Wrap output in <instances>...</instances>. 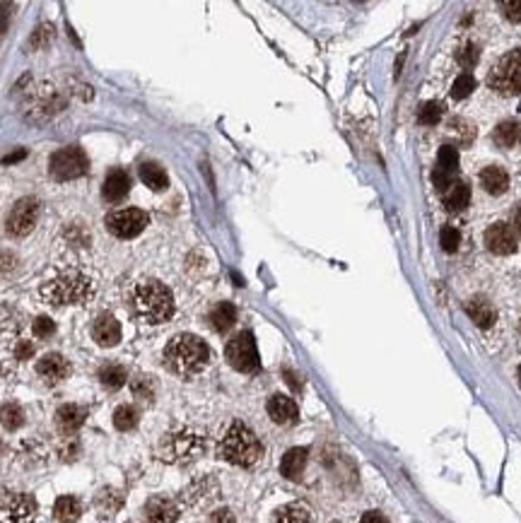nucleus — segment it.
I'll return each mask as SVG.
<instances>
[{
  "instance_id": "obj_1",
  "label": "nucleus",
  "mask_w": 521,
  "mask_h": 523,
  "mask_svg": "<svg viewBox=\"0 0 521 523\" xmlns=\"http://www.w3.org/2000/svg\"><path fill=\"white\" fill-rule=\"evenodd\" d=\"M94 295L92 277L77 268L58 270L42 285V297L51 306H71V304H85Z\"/></svg>"
},
{
  "instance_id": "obj_2",
  "label": "nucleus",
  "mask_w": 521,
  "mask_h": 523,
  "mask_svg": "<svg viewBox=\"0 0 521 523\" xmlns=\"http://www.w3.org/2000/svg\"><path fill=\"white\" fill-rule=\"evenodd\" d=\"M131 309L143 323H165L174 313V297L162 282L143 280L131 292Z\"/></svg>"
},
{
  "instance_id": "obj_3",
  "label": "nucleus",
  "mask_w": 521,
  "mask_h": 523,
  "mask_svg": "<svg viewBox=\"0 0 521 523\" xmlns=\"http://www.w3.org/2000/svg\"><path fill=\"white\" fill-rule=\"evenodd\" d=\"M165 362L172 371L181 376H193L203 371L210 362V350L198 336L191 333H179L174 336L165 347Z\"/></svg>"
},
{
  "instance_id": "obj_4",
  "label": "nucleus",
  "mask_w": 521,
  "mask_h": 523,
  "mask_svg": "<svg viewBox=\"0 0 521 523\" xmlns=\"http://www.w3.org/2000/svg\"><path fill=\"white\" fill-rule=\"evenodd\" d=\"M263 446L259 437L244 425V422H232L230 430L225 432L220 441V456L227 463L239 468H251L261 458Z\"/></svg>"
},
{
  "instance_id": "obj_5",
  "label": "nucleus",
  "mask_w": 521,
  "mask_h": 523,
  "mask_svg": "<svg viewBox=\"0 0 521 523\" xmlns=\"http://www.w3.org/2000/svg\"><path fill=\"white\" fill-rule=\"evenodd\" d=\"M490 89H495L497 94L504 97H514L521 94V48H514L507 56H502L495 68L490 71L488 77Z\"/></svg>"
},
{
  "instance_id": "obj_6",
  "label": "nucleus",
  "mask_w": 521,
  "mask_h": 523,
  "mask_svg": "<svg viewBox=\"0 0 521 523\" xmlns=\"http://www.w3.org/2000/svg\"><path fill=\"white\" fill-rule=\"evenodd\" d=\"M203 437L193 430H176L172 434L165 437L162 441V456L172 463H183V461H193L203 453Z\"/></svg>"
},
{
  "instance_id": "obj_7",
  "label": "nucleus",
  "mask_w": 521,
  "mask_h": 523,
  "mask_svg": "<svg viewBox=\"0 0 521 523\" xmlns=\"http://www.w3.org/2000/svg\"><path fill=\"white\" fill-rule=\"evenodd\" d=\"M225 355H227V362L241 374H254V371H259V367H261L256 340L249 331H244V333H239V336L232 338V340L227 342Z\"/></svg>"
},
{
  "instance_id": "obj_8",
  "label": "nucleus",
  "mask_w": 521,
  "mask_h": 523,
  "mask_svg": "<svg viewBox=\"0 0 521 523\" xmlns=\"http://www.w3.org/2000/svg\"><path fill=\"white\" fill-rule=\"evenodd\" d=\"M48 172L56 181H71L87 172V157L80 147H66L58 149L48 162Z\"/></svg>"
},
{
  "instance_id": "obj_9",
  "label": "nucleus",
  "mask_w": 521,
  "mask_h": 523,
  "mask_svg": "<svg viewBox=\"0 0 521 523\" xmlns=\"http://www.w3.org/2000/svg\"><path fill=\"white\" fill-rule=\"evenodd\" d=\"M37 516V502L22 492L0 495V523H32Z\"/></svg>"
},
{
  "instance_id": "obj_10",
  "label": "nucleus",
  "mask_w": 521,
  "mask_h": 523,
  "mask_svg": "<svg viewBox=\"0 0 521 523\" xmlns=\"http://www.w3.org/2000/svg\"><path fill=\"white\" fill-rule=\"evenodd\" d=\"M147 215L138 208H123L107 215V229L118 239H133L145 229Z\"/></svg>"
},
{
  "instance_id": "obj_11",
  "label": "nucleus",
  "mask_w": 521,
  "mask_h": 523,
  "mask_svg": "<svg viewBox=\"0 0 521 523\" xmlns=\"http://www.w3.org/2000/svg\"><path fill=\"white\" fill-rule=\"evenodd\" d=\"M37 217H39V203L34 201V198H22V201L10 210L5 224H8V232L12 234V237H24V234H29L34 229Z\"/></svg>"
},
{
  "instance_id": "obj_12",
  "label": "nucleus",
  "mask_w": 521,
  "mask_h": 523,
  "mask_svg": "<svg viewBox=\"0 0 521 523\" xmlns=\"http://www.w3.org/2000/svg\"><path fill=\"white\" fill-rule=\"evenodd\" d=\"M485 246L493 253H497V256H507V253L517 251V234H514V229L509 224L495 222L485 232Z\"/></svg>"
},
{
  "instance_id": "obj_13",
  "label": "nucleus",
  "mask_w": 521,
  "mask_h": 523,
  "mask_svg": "<svg viewBox=\"0 0 521 523\" xmlns=\"http://www.w3.org/2000/svg\"><path fill=\"white\" fill-rule=\"evenodd\" d=\"M37 374L44 383L56 386V383H61L63 378H68V374H71V362H68L63 355L48 352V355H44L42 360L37 362Z\"/></svg>"
},
{
  "instance_id": "obj_14",
  "label": "nucleus",
  "mask_w": 521,
  "mask_h": 523,
  "mask_svg": "<svg viewBox=\"0 0 521 523\" xmlns=\"http://www.w3.org/2000/svg\"><path fill=\"white\" fill-rule=\"evenodd\" d=\"M87 420V407L75 405V403H66L56 410V427L61 434H75Z\"/></svg>"
},
{
  "instance_id": "obj_15",
  "label": "nucleus",
  "mask_w": 521,
  "mask_h": 523,
  "mask_svg": "<svg viewBox=\"0 0 521 523\" xmlns=\"http://www.w3.org/2000/svg\"><path fill=\"white\" fill-rule=\"evenodd\" d=\"M92 338L97 340V345L113 347V345H118V340H121V326H118V321L113 316L102 313L92 326Z\"/></svg>"
},
{
  "instance_id": "obj_16",
  "label": "nucleus",
  "mask_w": 521,
  "mask_h": 523,
  "mask_svg": "<svg viewBox=\"0 0 521 523\" xmlns=\"http://www.w3.org/2000/svg\"><path fill=\"white\" fill-rule=\"evenodd\" d=\"M147 523H174L179 519V506L167 497H152L145 504Z\"/></svg>"
},
{
  "instance_id": "obj_17",
  "label": "nucleus",
  "mask_w": 521,
  "mask_h": 523,
  "mask_svg": "<svg viewBox=\"0 0 521 523\" xmlns=\"http://www.w3.org/2000/svg\"><path fill=\"white\" fill-rule=\"evenodd\" d=\"M104 198L111 203H118L123 201V198L128 196V191H131V176H128L123 169H111V172L107 174V178H104Z\"/></svg>"
},
{
  "instance_id": "obj_18",
  "label": "nucleus",
  "mask_w": 521,
  "mask_h": 523,
  "mask_svg": "<svg viewBox=\"0 0 521 523\" xmlns=\"http://www.w3.org/2000/svg\"><path fill=\"white\" fill-rule=\"evenodd\" d=\"M268 415H271V420L275 425H292L297 420V415H300V410H297V403L292 398L273 396L268 401Z\"/></svg>"
},
{
  "instance_id": "obj_19",
  "label": "nucleus",
  "mask_w": 521,
  "mask_h": 523,
  "mask_svg": "<svg viewBox=\"0 0 521 523\" xmlns=\"http://www.w3.org/2000/svg\"><path fill=\"white\" fill-rule=\"evenodd\" d=\"M22 313L12 306H0V345L5 342H19V331H22Z\"/></svg>"
},
{
  "instance_id": "obj_20",
  "label": "nucleus",
  "mask_w": 521,
  "mask_h": 523,
  "mask_svg": "<svg viewBox=\"0 0 521 523\" xmlns=\"http://www.w3.org/2000/svg\"><path fill=\"white\" fill-rule=\"evenodd\" d=\"M466 313H468L470 321H473L478 328H490L495 323V318H497L493 304H490L488 299H483V297L470 299V302L466 304Z\"/></svg>"
},
{
  "instance_id": "obj_21",
  "label": "nucleus",
  "mask_w": 521,
  "mask_h": 523,
  "mask_svg": "<svg viewBox=\"0 0 521 523\" xmlns=\"http://www.w3.org/2000/svg\"><path fill=\"white\" fill-rule=\"evenodd\" d=\"M480 186L490 193V196H502L504 191L509 188V176L502 167H485L480 172Z\"/></svg>"
},
{
  "instance_id": "obj_22",
  "label": "nucleus",
  "mask_w": 521,
  "mask_h": 523,
  "mask_svg": "<svg viewBox=\"0 0 521 523\" xmlns=\"http://www.w3.org/2000/svg\"><path fill=\"white\" fill-rule=\"evenodd\" d=\"M307 468V448H290L280 461V472L287 480H300Z\"/></svg>"
},
{
  "instance_id": "obj_23",
  "label": "nucleus",
  "mask_w": 521,
  "mask_h": 523,
  "mask_svg": "<svg viewBox=\"0 0 521 523\" xmlns=\"http://www.w3.org/2000/svg\"><path fill=\"white\" fill-rule=\"evenodd\" d=\"M468 201H470V188H468V183L454 181V183H451L449 191H446V196H444V208H446L449 212H461L466 205H468Z\"/></svg>"
},
{
  "instance_id": "obj_24",
  "label": "nucleus",
  "mask_w": 521,
  "mask_h": 523,
  "mask_svg": "<svg viewBox=\"0 0 521 523\" xmlns=\"http://www.w3.org/2000/svg\"><path fill=\"white\" fill-rule=\"evenodd\" d=\"M237 321V309L232 306L230 302H220L215 309L210 311V326L215 328L217 333H227Z\"/></svg>"
},
{
  "instance_id": "obj_25",
  "label": "nucleus",
  "mask_w": 521,
  "mask_h": 523,
  "mask_svg": "<svg viewBox=\"0 0 521 523\" xmlns=\"http://www.w3.org/2000/svg\"><path fill=\"white\" fill-rule=\"evenodd\" d=\"M140 178H143V183H145L147 188H152V191H165V188L170 186V176H167V172L155 162L143 164V167H140Z\"/></svg>"
},
{
  "instance_id": "obj_26",
  "label": "nucleus",
  "mask_w": 521,
  "mask_h": 523,
  "mask_svg": "<svg viewBox=\"0 0 521 523\" xmlns=\"http://www.w3.org/2000/svg\"><path fill=\"white\" fill-rule=\"evenodd\" d=\"M82 514V504L77 497H58L56 506H53V516L61 523H75Z\"/></svg>"
},
{
  "instance_id": "obj_27",
  "label": "nucleus",
  "mask_w": 521,
  "mask_h": 523,
  "mask_svg": "<svg viewBox=\"0 0 521 523\" xmlns=\"http://www.w3.org/2000/svg\"><path fill=\"white\" fill-rule=\"evenodd\" d=\"M99 381H102V386L109 388V391H118V388L128 381L126 367L116 365V362H109V365H104L102 369H99Z\"/></svg>"
},
{
  "instance_id": "obj_28",
  "label": "nucleus",
  "mask_w": 521,
  "mask_h": 523,
  "mask_svg": "<svg viewBox=\"0 0 521 523\" xmlns=\"http://www.w3.org/2000/svg\"><path fill=\"white\" fill-rule=\"evenodd\" d=\"M273 523H311V514L302 504H285L273 514Z\"/></svg>"
},
{
  "instance_id": "obj_29",
  "label": "nucleus",
  "mask_w": 521,
  "mask_h": 523,
  "mask_svg": "<svg viewBox=\"0 0 521 523\" xmlns=\"http://www.w3.org/2000/svg\"><path fill=\"white\" fill-rule=\"evenodd\" d=\"M495 143L500 147H514L521 140V126L517 121H502L495 128Z\"/></svg>"
},
{
  "instance_id": "obj_30",
  "label": "nucleus",
  "mask_w": 521,
  "mask_h": 523,
  "mask_svg": "<svg viewBox=\"0 0 521 523\" xmlns=\"http://www.w3.org/2000/svg\"><path fill=\"white\" fill-rule=\"evenodd\" d=\"M0 425L8 432H15L24 425V410L17 405V403H8V405L0 407Z\"/></svg>"
},
{
  "instance_id": "obj_31",
  "label": "nucleus",
  "mask_w": 521,
  "mask_h": 523,
  "mask_svg": "<svg viewBox=\"0 0 521 523\" xmlns=\"http://www.w3.org/2000/svg\"><path fill=\"white\" fill-rule=\"evenodd\" d=\"M138 425V410L133 405H118L113 412V427L118 432H131Z\"/></svg>"
},
{
  "instance_id": "obj_32",
  "label": "nucleus",
  "mask_w": 521,
  "mask_h": 523,
  "mask_svg": "<svg viewBox=\"0 0 521 523\" xmlns=\"http://www.w3.org/2000/svg\"><path fill=\"white\" fill-rule=\"evenodd\" d=\"M121 504H123V497H121V492H116V490H102L99 492V497H97V506H99V511L102 514H116L118 509H121Z\"/></svg>"
},
{
  "instance_id": "obj_33",
  "label": "nucleus",
  "mask_w": 521,
  "mask_h": 523,
  "mask_svg": "<svg viewBox=\"0 0 521 523\" xmlns=\"http://www.w3.org/2000/svg\"><path fill=\"white\" fill-rule=\"evenodd\" d=\"M437 169L456 174V169H459V152H456V147L444 145L439 149V154H437Z\"/></svg>"
},
{
  "instance_id": "obj_34",
  "label": "nucleus",
  "mask_w": 521,
  "mask_h": 523,
  "mask_svg": "<svg viewBox=\"0 0 521 523\" xmlns=\"http://www.w3.org/2000/svg\"><path fill=\"white\" fill-rule=\"evenodd\" d=\"M475 89V80L470 73H461L459 77L454 80V87H451V97L454 99H466L470 92Z\"/></svg>"
},
{
  "instance_id": "obj_35",
  "label": "nucleus",
  "mask_w": 521,
  "mask_h": 523,
  "mask_svg": "<svg viewBox=\"0 0 521 523\" xmlns=\"http://www.w3.org/2000/svg\"><path fill=\"white\" fill-rule=\"evenodd\" d=\"M53 39H56V29H53L51 24H42V27L32 34V39H29V46H32V48H46Z\"/></svg>"
},
{
  "instance_id": "obj_36",
  "label": "nucleus",
  "mask_w": 521,
  "mask_h": 523,
  "mask_svg": "<svg viewBox=\"0 0 521 523\" xmlns=\"http://www.w3.org/2000/svg\"><path fill=\"white\" fill-rule=\"evenodd\" d=\"M439 118H441V109H439V104L428 102V104H423V107H420V111H418V121L423 123V126H437V123H439Z\"/></svg>"
},
{
  "instance_id": "obj_37",
  "label": "nucleus",
  "mask_w": 521,
  "mask_h": 523,
  "mask_svg": "<svg viewBox=\"0 0 521 523\" xmlns=\"http://www.w3.org/2000/svg\"><path fill=\"white\" fill-rule=\"evenodd\" d=\"M478 56H480L478 46H475V44H466V46H461L459 53H456V61H459L461 68L468 71V68H473L475 63H478Z\"/></svg>"
},
{
  "instance_id": "obj_38",
  "label": "nucleus",
  "mask_w": 521,
  "mask_h": 523,
  "mask_svg": "<svg viewBox=\"0 0 521 523\" xmlns=\"http://www.w3.org/2000/svg\"><path fill=\"white\" fill-rule=\"evenodd\" d=\"M439 241H441V248H444V251L454 253L456 248H459V244H461L459 229H456V227H449V224H446V227L439 232Z\"/></svg>"
},
{
  "instance_id": "obj_39",
  "label": "nucleus",
  "mask_w": 521,
  "mask_h": 523,
  "mask_svg": "<svg viewBox=\"0 0 521 523\" xmlns=\"http://www.w3.org/2000/svg\"><path fill=\"white\" fill-rule=\"evenodd\" d=\"M32 331H34V336H37L39 340H46V338H51L53 333H56V323H53L51 318H46V316H39L37 321H34Z\"/></svg>"
},
{
  "instance_id": "obj_40",
  "label": "nucleus",
  "mask_w": 521,
  "mask_h": 523,
  "mask_svg": "<svg viewBox=\"0 0 521 523\" xmlns=\"http://www.w3.org/2000/svg\"><path fill=\"white\" fill-rule=\"evenodd\" d=\"M133 393H136V398H140V401H152V381L147 376H138L136 381L131 383Z\"/></svg>"
},
{
  "instance_id": "obj_41",
  "label": "nucleus",
  "mask_w": 521,
  "mask_h": 523,
  "mask_svg": "<svg viewBox=\"0 0 521 523\" xmlns=\"http://www.w3.org/2000/svg\"><path fill=\"white\" fill-rule=\"evenodd\" d=\"M500 10H502V15L509 19V22H521V0H507V3H500Z\"/></svg>"
},
{
  "instance_id": "obj_42",
  "label": "nucleus",
  "mask_w": 521,
  "mask_h": 523,
  "mask_svg": "<svg viewBox=\"0 0 521 523\" xmlns=\"http://www.w3.org/2000/svg\"><path fill=\"white\" fill-rule=\"evenodd\" d=\"M432 183H435L437 191H449L451 183H454V174L441 172V169H435V172H432Z\"/></svg>"
},
{
  "instance_id": "obj_43",
  "label": "nucleus",
  "mask_w": 521,
  "mask_h": 523,
  "mask_svg": "<svg viewBox=\"0 0 521 523\" xmlns=\"http://www.w3.org/2000/svg\"><path fill=\"white\" fill-rule=\"evenodd\" d=\"M32 355H34V345H32V342L19 340L17 345H15V357H17V360H29Z\"/></svg>"
},
{
  "instance_id": "obj_44",
  "label": "nucleus",
  "mask_w": 521,
  "mask_h": 523,
  "mask_svg": "<svg viewBox=\"0 0 521 523\" xmlns=\"http://www.w3.org/2000/svg\"><path fill=\"white\" fill-rule=\"evenodd\" d=\"M208 523H237L235 514H232L230 509H217L215 514L210 516V521Z\"/></svg>"
},
{
  "instance_id": "obj_45",
  "label": "nucleus",
  "mask_w": 521,
  "mask_h": 523,
  "mask_svg": "<svg viewBox=\"0 0 521 523\" xmlns=\"http://www.w3.org/2000/svg\"><path fill=\"white\" fill-rule=\"evenodd\" d=\"M360 523H386L384 516L379 514V511H369V514H365L360 519Z\"/></svg>"
},
{
  "instance_id": "obj_46",
  "label": "nucleus",
  "mask_w": 521,
  "mask_h": 523,
  "mask_svg": "<svg viewBox=\"0 0 521 523\" xmlns=\"http://www.w3.org/2000/svg\"><path fill=\"white\" fill-rule=\"evenodd\" d=\"M27 157V149H17V152L8 154V157H3V164H12V162H19V159Z\"/></svg>"
},
{
  "instance_id": "obj_47",
  "label": "nucleus",
  "mask_w": 521,
  "mask_h": 523,
  "mask_svg": "<svg viewBox=\"0 0 521 523\" xmlns=\"http://www.w3.org/2000/svg\"><path fill=\"white\" fill-rule=\"evenodd\" d=\"M10 5H0V32H5L8 29V17H10Z\"/></svg>"
},
{
  "instance_id": "obj_48",
  "label": "nucleus",
  "mask_w": 521,
  "mask_h": 523,
  "mask_svg": "<svg viewBox=\"0 0 521 523\" xmlns=\"http://www.w3.org/2000/svg\"><path fill=\"white\" fill-rule=\"evenodd\" d=\"M514 229L521 234V208H517V212H514Z\"/></svg>"
},
{
  "instance_id": "obj_49",
  "label": "nucleus",
  "mask_w": 521,
  "mask_h": 523,
  "mask_svg": "<svg viewBox=\"0 0 521 523\" xmlns=\"http://www.w3.org/2000/svg\"><path fill=\"white\" fill-rule=\"evenodd\" d=\"M519 383H521V367H519Z\"/></svg>"
}]
</instances>
